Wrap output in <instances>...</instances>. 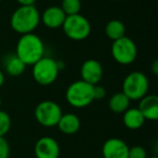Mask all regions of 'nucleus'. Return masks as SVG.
Wrapping results in <instances>:
<instances>
[{
	"label": "nucleus",
	"mask_w": 158,
	"mask_h": 158,
	"mask_svg": "<svg viewBox=\"0 0 158 158\" xmlns=\"http://www.w3.org/2000/svg\"><path fill=\"white\" fill-rule=\"evenodd\" d=\"M15 54L22 60L25 65H34L44 56V44L42 39L36 34L21 35L15 48Z\"/></svg>",
	"instance_id": "nucleus-1"
},
{
	"label": "nucleus",
	"mask_w": 158,
	"mask_h": 158,
	"mask_svg": "<svg viewBox=\"0 0 158 158\" xmlns=\"http://www.w3.org/2000/svg\"><path fill=\"white\" fill-rule=\"evenodd\" d=\"M10 24L20 35L34 33L40 24V13L35 6H20L12 13Z\"/></svg>",
	"instance_id": "nucleus-2"
},
{
	"label": "nucleus",
	"mask_w": 158,
	"mask_h": 158,
	"mask_svg": "<svg viewBox=\"0 0 158 158\" xmlns=\"http://www.w3.org/2000/svg\"><path fill=\"white\" fill-rule=\"evenodd\" d=\"M66 101L75 108H84L93 101V86L81 79L72 82L66 89Z\"/></svg>",
	"instance_id": "nucleus-3"
},
{
	"label": "nucleus",
	"mask_w": 158,
	"mask_h": 158,
	"mask_svg": "<svg viewBox=\"0 0 158 158\" xmlns=\"http://www.w3.org/2000/svg\"><path fill=\"white\" fill-rule=\"evenodd\" d=\"M33 66V78L40 86H50L56 80L60 72L59 62L49 56H42Z\"/></svg>",
	"instance_id": "nucleus-4"
},
{
	"label": "nucleus",
	"mask_w": 158,
	"mask_h": 158,
	"mask_svg": "<svg viewBox=\"0 0 158 158\" xmlns=\"http://www.w3.org/2000/svg\"><path fill=\"white\" fill-rule=\"evenodd\" d=\"M149 81L146 75L141 72H132L126 76L123 82V92L130 101H140L147 94Z\"/></svg>",
	"instance_id": "nucleus-5"
},
{
	"label": "nucleus",
	"mask_w": 158,
	"mask_h": 158,
	"mask_svg": "<svg viewBox=\"0 0 158 158\" xmlns=\"http://www.w3.org/2000/svg\"><path fill=\"white\" fill-rule=\"evenodd\" d=\"M62 28L66 37L75 41H81L87 39L91 33L90 22L80 13L74 14V15H66Z\"/></svg>",
	"instance_id": "nucleus-6"
},
{
	"label": "nucleus",
	"mask_w": 158,
	"mask_h": 158,
	"mask_svg": "<svg viewBox=\"0 0 158 158\" xmlns=\"http://www.w3.org/2000/svg\"><path fill=\"white\" fill-rule=\"evenodd\" d=\"M113 59L120 65H130L136 59L138 48L136 44L131 38L123 36L119 39L113 41L110 48Z\"/></svg>",
	"instance_id": "nucleus-7"
},
{
	"label": "nucleus",
	"mask_w": 158,
	"mask_h": 158,
	"mask_svg": "<svg viewBox=\"0 0 158 158\" xmlns=\"http://www.w3.org/2000/svg\"><path fill=\"white\" fill-rule=\"evenodd\" d=\"M35 118L39 125L47 128L56 127L60 118H61L62 108L56 102L46 100L42 101L35 108Z\"/></svg>",
	"instance_id": "nucleus-8"
},
{
	"label": "nucleus",
	"mask_w": 158,
	"mask_h": 158,
	"mask_svg": "<svg viewBox=\"0 0 158 158\" xmlns=\"http://www.w3.org/2000/svg\"><path fill=\"white\" fill-rule=\"evenodd\" d=\"M36 158H59L60 145L52 136H42L38 139L34 147Z\"/></svg>",
	"instance_id": "nucleus-9"
},
{
	"label": "nucleus",
	"mask_w": 158,
	"mask_h": 158,
	"mask_svg": "<svg viewBox=\"0 0 158 158\" xmlns=\"http://www.w3.org/2000/svg\"><path fill=\"white\" fill-rule=\"evenodd\" d=\"M80 77H81V80L92 86L99 85L103 77V66L98 60H86L80 67Z\"/></svg>",
	"instance_id": "nucleus-10"
},
{
	"label": "nucleus",
	"mask_w": 158,
	"mask_h": 158,
	"mask_svg": "<svg viewBox=\"0 0 158 158\" xmlns=\"http://www.w3.org/2000/svg\"><path fill=\"white\" fill-rule=\"evenodd\" d=\"M129 146L123 140L110 138L104 142L102 146L103 158H128Z\"/></svg>",
	"instance_id": "nucleus-11"
},
{
	"label": "nucleus",
	"mask_w": 158,
	"mask_h": 158,
	"mask_svg": "<svg viewBox=\"0 0 158 158\" xmlns=\"http://www.w3.org/2000/svg\"><path fill=\"white\" fill-rule=\"evenodd\" d=\"M65 19L66 14L64 13L61 7H56V6L47 8L42 12V14H40V22L50 29H56L62 27Z\"/></svg>",
	"instance_id": "nucleus-12"
},
{
	"label": "nucleus",
	"mask_w": 158,
	"mask_h": 158,
	"mask_svg": "<svg viewBox=\"0 0 158 158\" xmlns=\"http://www.w3.org/2000/svg\"><path fill=\"white\" fill-rule=\"evenodd\" d=\"M138 108L147 120H156L158 118V97L155 94H146L140 100Z\"/></svg>",
	"instance_id": "nucleus-13"
},
{
	"label": "nucleus",
	"mask_w": 158,
	"mask_h": 158,
	"mask_svg": "<svg viewBox=\"0 0 158 158\" xmlns=\"http://www.w3.org/2000/svg\"><path fill=\"white\" fill-rule=\"evenodd\" d=\"M80 126L81 123L77 115L72 113H65V114H62L56 127L62 133L70 135V134L77 133L80 129Z\"/></svg>",
	"instance_id": "nucleus-14"
},
{
	"label": "nucleus",
	"mask_w": 158,
	"mask_h": 158,
	"mask_svg": "<svg viewBox=\"0 0 158 158\" xmlns=\"http://www.w3.org/2000/svg\"><path fill=\"white\" fill-rule=\"evenodd\" d=\"M123 114V125L126 126V128H128L130 130L140 129L144 125L145 120H146L138 107H129Z\"/></svg>",
	"instance_id": "nucleus-15"
},
{
	"label": "nucleus",
	"mask_w": 158,
	"mask_h": 158,
	"mask_svg": "<svg viewBox=\"0 0 158 158\" xmlns=\"http://www.w3.org/2000/svg\"><path fill=\"white\" fill-rule=\"evenodd\" d=\"M3 68H5L6 73L10 76H20L24 73L26 65L22 62V60L15 54H7L3 59Z\"/></svg>",
	"instance_id": "nucleus-16"
},
{
	"label": "nucleus",
	"mask_w": 158,
	"mask_h": 158,
	"mask_svg": "<svg viewBox=\"0 0 158 158\" xmlns=\"http://www.w3.org/2000/svg\"><path fill=\"white\" fill-rule=\"evenodd\" d=\"M130 102L131 101L129 100V98L121 91V92H117L110 97V101H108V107L113 113L123 114L129 108Z\"/></svg>",
	"instance_id": "nucleus-17"
},
{
	"label": "nucleus",
	"mask_w": 158,
	"mask_h": 158,
	"mask_svg": "<svg viewBox=\"0 0 158 158\" xmlns=\"http://www.w3.org/2000/svg\"><path fill=\"white\" fill-rule=\"evenodd\" d=\"M105 34L110 40L119 39L123 37L126 34V26L121 21L119 20H112L106 24L105 26Z\"/></svg>",
	"instance_id": "nucleus-18"
},
{
	"label": "nucleus",
	"mask_w": 158,
	"mask_h": 158,
	"mask_svg": "<svg viewBox=\"0 0 158 158\" xmlns=\"http://www.w3.org/2000/svg\"><path fill=\"white\" fill-rule=\"evenodd\" d=\"M61 8L66 15H74L80 13L81 1L80 0H62Z\"/></svg>",
	"instance_id": "nucleus-19"
},
{
	"label": "nucleus",
	"mask_w": 158,
	"mask_h": 158,
	"mask_svg": "<svg viewBox=\"0 0 158 158\" xmlns=\"http://www.w3.org/2000/svg\"><path fill=\"white\" fill-rule=\"evenodd\" d=\"M11 129V117L5 110H0V136H5Z\"/></svg>",
	"instance_id": "nucleus-20"
},
{
	"label": "nucleus",
	"mask_w": 158,
	"mask_h": 158,
	"mask_svg": "<svg viewBox=\"0 0 158 158\" xmlns=\"http://www.w3.org/2000/svg\"><path fill=\"white\" fill-rule=\"evenodd\" d=\"M128 158H147V153L143 146L134 145L132 147H129Z\"/></svg>",
	"instance_id": "nucleus-21"
},
{
	"label": "nucleus",
	"mask_w": 158,
	"mask_h": 158,
	"mask_svg": "<svg viewBox=\"0 0 158 158\" xmlns=\"http://www.w3.org/2000/svg\"><path fill=\"white\" fill-rule=\"evenodd\" d=\"M10 145L5 136H0V158H9Z\"/></svg>",
	"instance_id": "nucleus-22"
},
{
	"label": "nucleus",
	"mask_w": 158,
	"mask_h": 158,
	"mask_svg": "<svg viewBox=\"0 0 158 158\" xmlns=\"http://www.w3.org/2000/svg\"><path fill=\"white\" fill-rule=\"evenodd\" d=\"M106 97V90L104 87L100 85L93 86V99L94 100H103Z\"/></svg>",
	"instance_id": "nucleus-23"
},
{
	"label": "nucleus",
	"mask_w": 158,
	"mask_h": 158,
	"mask_svg": "<svg viewBox=\"0 0 158 158\" xmlns=\"http://www.w3.org/2000/svg\"><path fill=\"white\" fill-rule=\"evenodd\" d=\"M20 6H35L36 0H16Z\"/></svg>",
	"instance_id": "nucleus-24"
},
{
	"label": "nucleus",
	"mask_w": 158,
	"mask_h": 158,
	"mask_svg": "<svg viewBox=\"0 0 158 158\" xmlns=\"http://www.w3.org/2000/svg\"><path fill=\"white\" fill-rule=\"evenodd\" d=\"M3 84H5V74H3L2 70L0 69V88L3 86Z\"/></svg>",
	"instance_id": "nucleus-25"
},
{
	"label": "nucleus",
	"mask_w": 158,
	"mask_h": 158,
	"mask_svg": "<svg viewBox=\"0 0 158 158\" xmlns=\"http://www.w3.org/2000/svg\"><path fill=\"white\" fill-rule=\"evenodd\" d=\"M158 62L157 61H155L154 62V65H153V72H154V74H157V70H158Z\"/></svg>",
	"instance_id": "nucleus-26"
},
{
	"label": "nucleus",
	"mask_w": 158,
	"mask_h": 158,
	"mask_svg": "<svg viewBox=\"0 0 158 158\" xmlns=\"http://www.w3.org/2000/svg\"><path fill=\"white\" fill-rule=\"evenodd\" d=\"M1 103H2V100H1V97H0V106H1Z\"/></svg>",
	"instance_id": "nucleus-27"
},
{
	"label": "nucleus",
	"mask_w": 158,
	"mask_h": 158,
	"mask_svg": "<svg viewBox=\"0 0 158 158\" xmlns=\"http://www.w3.org/2000/svg\"><path fill=\"white\" fill-rule=\"evenodd\" d=\"M149 158H158L157 156H153V157H149Z\"/></svg>",
	"instance_id": "nucleus-28"
},
{
	"label": "nucleus",
	"mask_w": 158,
	"mask_h": 158,
	"mask_svg": "<svg viewBox=\"0 0 158 158\" xmlns=\"http://www.w3.org/2000/svg\"><path fill=\"white\" fill-rule=\"evenodd\" d=\"M115 1H120V0H115Z\"/></svg>",
	"instance_id": "nucleus-29"
},
{
	"label": "nucleus",
	"mask_w": 158,
	"mask_h": 158,
	"mask_svg": "<svg viewBox=\"0 0 158 158\" xmlns=\"http://www.w3.org/2000/svg\"><path fill=\"white\" fill-rule=\"evenodd\" d=\"M0 1H2V0H0Z\"/></svg>",
	"instance_id": "nucleus-30"
}]
</instances>
